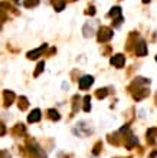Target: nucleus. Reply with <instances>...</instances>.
Here are the masks:
<instances>
[{
  "label": "nucleus",
  "instance_id": "nucleus-1",
  "mask_svg": "<svg viewBox=\"0 0 157 158\" xmlns=\"http://www.w3.org/2000/svg\"><path fill=\"white\" fill-rule=\"evenodd\" d=\"M92 83H94V78L92 76H84V78H81L79 79V88L81 89H87V88H90Z\"/></svg>",
  "mask_w": 157,
  "mask_h": 158
},
{
  "label": "nucleus",
  "instance_id": "nucleus-2",
  "mask_svg": "<svg viewBox=\"0 0 157 158\" xmlns=\"http://www.w3.org/2000/svg\"><path fill=\"white\" fill-rule=\"evenodd\" d=\"M111 65H114L116 68H121L123 65H124V62H125V59L123 55H116V56H113L111 58Z\"/></svg>",
  "mask_w": 157,
  "mask_h": 158
},
{
  "label": "nucleus",
  "instance_id": "nucleus-3",
  "mask_svg": "<svg viewBox=\"0 0 157 158\" xmlns=\"http://www.w3.org/2000/svg\"><path fill=\"white\" fill-rule=\"evenodd\" d=\"M111 30L110 29H107V27H102L101 30H99V36H98V40L104 42V40H108L110 37H111Z\"/></svg>",
  "mask_w": 157,
  "mask_h": 158
},
{
  "label": "nucleus",
  "instance_id": "nucleus-4",
  "mask_svg": "<svg viewBox=\"0 0 157 158\" xmlns=\"http://www.w3.org/2000/svg\"><path fill=\"white\" fill-rule=\"evenodd\" d=\"M39 119H41V111L39 109H33L32 112L29 114V117H27L29 122H38Z\"/></svg>",
  "mask_w": 157,
  "mask_h": 158
},
{
  "label": "nucleus",
  "instance_id": "nucleus-5",
  "mask_svg": "<svg viewBox=\"0 0 157 158\" xmlns=\"http://www.w3.org/2000/svg\"><path fill=\"white\" fill-rule=\"evenodd\" d=\"M136 53H137L138 56H144V55L147 53V45H146L144 42H140L138 46H137V49H136Z\"/></svg>",
  "mask_w": 157,
  "mask_h": 158
},
{
  "label": "nucleus",
  "instance_id": "nucleus-6",
  "mask_svg": "<svg viewBox=\"0 0 157 158\" xmlns=\"http://www.w3.org/2000/svg\"><path fill=\"white\" fill-rule=\"evenodd\" d=\"M45 48H46V46L43 45V46H41L39 49H36V50H32V52H29V53H27V58H29V59H36V58H38V56H39V55L42 53V52H43V49H45Z\"/></svg>",
  "mask_w": 157,
  "mask_h": 158
},
{
  "label": "nucleus",
  "instance_id": "nucleus-7",
  "mask_svg": "<svg viewBox=\"0 0 157 158\" xmlns=\"http://www.w3.org/2000/svg\"><path fill=\"white\" fill-rule=\"evenodd\" d=\"M84 102H85V104H84V111L88 112V111L91 109V104H90V102H91V98H90V96H85V98H84Z\"/></svg>",
  "mask_w": 157,
  "mask_h": 158
},
{
  "label": "nucleus",
  "instance_id": "nucleus-8",
  "mask_svg": "<svg viewBox=\"0 0 157 158\" xmlns=\"http://www.w3.org/2000/svg\"><path fill=\"white\" fill-rule=\"evenodd\" d=\"M110 16H111V17H120V16H121V9H120V7H114L111 12H110Z\"/></svg>",
  "mask_w": 157,
  "mask_h": 158
},
{
  "label": "nucleus",
  "instance_id": "nucleus-9",
  "mask_svg": "<svg viewBox=\"0 0 157 158\" xmlns=\"http://www.w3.org/2000/svg\"><path fill=\"white\" fill-rule=\"evenodd\" d=\"M48 112H49V117L52 118V119H55V121H58L59 118H61V117H59V114L55 111V109H49Z\"/></svg>",
  "mask_w": 157,
  "mask_h": 158
},
{
  "label": "nucleus",
  "instance_id": "nucleus-10",
  "mask_svg": "<svg viewBox=\"0 0 157 158\" xmlns=\"http://www.w3.org/2000/svg\"><path fill=\"white\" fill-rule=\"evenodd\" d=\"M53 6H55V7H56V10H62V9H64V3H62V1H59V0H55V1H53Z\"/></svg>",
  "mask_w": 157,
  "mask_h": 158
},
{
  "label": "nucleus",
  "instance_id": "nucleus-11",
  "mask_svg": "<svg viewBox=\"0 0 157 158\" xmlns=\"http://www.w3.org/2000/svg\"><path fill=\"white\" fill-rule=\"evenodd\" d=\"M43 68H45V63H43V62H41V63L38 65V69L35 71V76H38V75H39V73H41L42 71H43Z\"/></svg>",
  "mask_w": 157,
  "mask_h": 158
},
{
  "label": "nucleus",
  "instance_id": "nucleus-12",
  "mask_svg": "<svg viewBox=\"0 0 157 158\" xmlns=\"http://www.w3.org/2000/svg\"><path fill=\"white\" fill-rule=\"evenodd\" d=\"M105 95H107V91H105V89H99V91L97 92V96H98V98H104Z\"/></svg>",
  "mask_w": 157,
  "mask_h": 158
},
{
  "label": "nucleus",
  "instance_id": "nucleus-13",
  "mask_svg": "<svg viewBox=\"0 0 157 158\" xmlns=\"http://www.w3.org/2000/svg\"><path fill=\"white\" fill-rule=\"evenodd\" d=\"M156 134H157L156 128H151V129H149V131H147V135H149V137H151V138H154L153 135H156Z\"/></svg>",
  "mask_w": 157,
  "mask_h": 158
},
{
  "label": "nucleus",
  "instance_id": "nucleus-14",
  "mask_svg": "<svg viewBox=\"0 0 157 158\" xmlns=\"http://www.w3.org/2000/svg\"><path fill=\"white\" fill-rule=\"evenodd\" d=\"M25 4L26 6H36L38 4V0H26Z\"/></svg>",
  "mask_w": 157,
  "mask_h": 158
},
{
  "label": "nucleus",
  "instance_id": "nucleus-15",
  "mask_svg": "<svg viewBox=\"0 0 157 158\" xmlns=\"http://www.w3.org/2000/svg\"><path fill=\"white\" fill-rule=\"evenodd\" d=\"M143 1H144V3H146V1H149V0H143Z\"/></svg>",
  "mask_w": 157,
  "mask_h": 158
},
{
  "label": "nucleus",
  "instance_id": "nucleus-16",
  "mask_svg": "<svg viewBox=\"0 0 157 158\" xmlns=\"http://www.w3.org/2000/svg\"><path fill=\"white\" fill-rule=\"evenodd\" d=\"M156 60H157V56H156Z\"/></svg>",
  "mask_w": 157,
  "mask_h": 158
}]
</instances>
